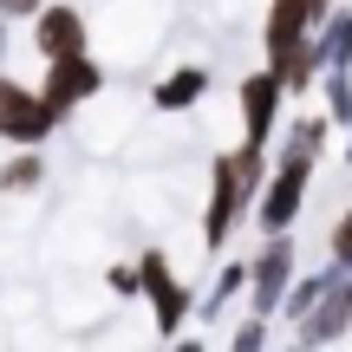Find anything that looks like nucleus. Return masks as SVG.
<instances>
[{
    "mask_svg": "<svg viewBox=\"0 0 352 352\" xmlns=\"http://www.w3.org/2000/svg\"><path fill=\"white\" fill-rule=\"evenodd\" d=\"M267 183V151H254V144H235V151H222L209 164V209H202V248L222 261L228 241H235L241 215H254V196H261Z\"/></svg>",
    "mask_w": 352,
    "mask_h": 352,
    "instance_id": "nucleus-1",
    "label": "nucleus"
},
{
    "mask_svg": "<svg viewBox=\"0 0 352 352\" xmlns=\"http://www.w3.org/2000/svg\"><path fill=\"white\" fill-rule=\"evenodd\" d=\"M314 170H320L314 157H280V151H274V170H267L261 196H254V228H261V235H294V228H300Z\"/></svg>",
    "mask_w": 352,
    "mask_h": 352,
    "instance_id": "nucleus-2",
    "label": "nucleus"
},
{
    "mask_svg": "<svg viewBox=\"0 0 352 352\" xmlns=\"http://www.w3.org/2000/svg\"><path fill=\"white\" fill-rule=\"evenodd\" d=\"M138 287H144V300H151L157 340H176V333L189 327V314H196V300H202V294L170 267L164 248H138Z\"/></svg>",
    "mask_w": 352,
    "mask_h": 352,
    "instance_id": "nucleus-3",
    "label": "nucleus"
},
{
    "mask_svg": "<svg viewBox=\"0 0 352 352\" xmlns=\"http://www.w3.org/2000/svg\"><path fill=\"white\" fill-rule=\"evenodd\" d=\"M294 274H300V228L294 235H261V248L248 254V314L274 320L287 287H294Z\"/></svg>",
    "mask_w": 352,
    "mask_h": 352,
    "instance_id": "nucleus-4",
    "label": "nucleus"
},
{
    "mask_svg": "<svg viewBox=\"0 0 352 352\" xmlns=\"http://www.w3.org/2000/svg\"><path fill=\"white\" fill-rule=\"evenodd\" d=\"M235 111H241V144L274 151V131H280V118H287V85H280L267 65H254L235 85Z\"/></svg>",
    "mask_w": 352,
    "mask_h": 352,
    "instance_id": "nucleus-5",
    "label": "nucleus"
},
{
    "mask_svg": "<svg viewBox=\"0 0 352 352\" xmlns=\"http://www.w3.org/2000/svg\"><path fill=\"white\" fill-rule=\"evenodd\" d=\"M104 78H111V72H104L91 52H65V59H46V72H39V98H46L52 111L72 118V111H85V104L104 91Z\"/></svg>",
    "mask_w": 352,
    "mask_h": 352,
    "instance_id": "nucleus-6",
    "label": "nucleus"
},
{
    "mask_svg": "<svg viewBox=\"0 0 352 352\" xmlns=\"http://www.w3.org/2000/svg\"><path fill=\"white\" fill-rule=\"evenodd\" d=\"M333 7H340V0H267V20H261V52H267V65H280L300 39H314V26L327 20Z\"/></svg>",
    "mask_w": 352,
    "mask_h": 352,
    "instance_id": "nucleus-7",
    "label": "nucleus"
},
{
    "mask_svg": "<svg viewBox=\"0 0 352 352\" xmlns=\"http://www.w3.org/2000/svg\"><path fill=\"white\" fill-rule=\"evenodd\" d=\"M26 33H33V52H39V59L91 52V20H85V7H72V0H46V7L26 20Z\"/></svg>",
    "mask_w": 352,
    "mask_h": 352,
    "instance_id": "nucleus-8",
    "label": "nucleus"
},
{
    "mask_svg": "<svg viewBox=\"0 0 352 352\" xmlns=\"http://www.w3.org/2000/svg\"><path fill=\"white\" fill-rule=\"evenodd\" d=\"M59 131H65V111H52L33 85H26L20 98L0 111V144H7V151H46Z\"/></svg>",
    "mask_w": 352,
    "mask_h": 352,
    "instance_id": "nucleus-9",
    "label": "nucleus"
},
{
    "mask_svg": "<svg viewBox=\"0 0 352 352\" xmlns=\"http://www.w3.org/2000/svg\"><path fill=\"white\" fill-rule=\"evenodd\" d=\"M346 333H352V274L333 280V294H327V300H320L314 314L300 320V327H294V340H300V346H314V352H327V346H340Z\"/></svg>",
    "mask_w": 352,
    "mask_h": 352,
    "instance_id": "nucleus-10",
    "label": "nucleus"
},
{
    "mask_svg": "<svg viewBox=\"0 0 352 352\" xmlns=\"http://www.w3.org/2000/svg\"><path fill=\"white\" fill-rule=\"evenodd\" d=\"M209 85H215L209 65H170V72L151 85V111L157 118H183V111H196V104L209 98Z\"/></svg>",
    "mask_w": 352,
    "mask_h": 352,
    "instance_id": "nucleus-11",
    "label": "nucleus"
},
{
    "mask_svg": "<svg viewBox=\"0 0 352 352\" xmlns=\"http://www.w3.org/2000/svg\"><path fill=\"white\" fill-rule=\"evenodd\" d=\"M340 274H346V267H333V261H327V267H314V274H294V287H287V300H280L274 327H300V320L333 294V280H340Z\"/></svg>",
    "mask_w": 352,
    "mask_h": 352,
    "instance_id": "nucleus-12",
    "label": "nucleus"
},
{
    "mask_svg": "<svg viewBox=\"0 0 352 352\" xmlns=\"http://www.w3.org/2000/svg\"><path fill=\"white\" fill-rule=\"evenodd\" d=\"M235 300H248V254H222V267H215L209 294L196 300V314H202V320H222Z\"/></svg>",
    "mask_w": 352,
    "mask_h": 352,
    "instance_id": "nucleus-13",
    "label": "nucleus"
},
{
    "mask_svg": "<svg viewBox=\"0 0 352 352\" xmlns=\"http://www.w3.org/2000/svg\"><path fill=\"white\" fill-rule=\"evenodd\" d=\"M327 138H333V124H327V111L320 118H280V131H274V151L280 157H327Z\"/></svg>",
    "mask_w": 352,
    "mask_h": 352,
    "instance_id": "nucleus-14",
    "label": "nucleus"
},
{
    "mask_svg": "<svg viewBox=\"0 0 352 352\" xmlns=\"http://www.w3.org/2000/svg\"><path fill=\"white\" fill-rule=\"evenodd\" d=\"M46 183V151H7L0 164V196H33Z\"/></svg>",
    "mask_w": 352,
    "mask_h": 352,
    "instance_id": "nucleus-15",
    "label": "nucleus"
},
{
    "mask_svg": "<svg viewBox=\"0 0 352 352\" xmlns=\"http://www.w3.org/2000/svg\"><path fill=\"white\" fill-rule=\"evenodd\" d=\"M314 46L327 65H352V7H333L327 20L314 26Z\"/></svg>",
    "mask_w": 352,
    "mask_h": 352,
    "instance_id": "nucleus-16",
    "label": "nucleus"
},
{
    "mask_svg": "<svg viewBox=\"0 0 352 352\" xmlns=\"http://www.w3.org/2000/svg\"><path fill=\"white\" fill-rule=\"evenodd\" d=\"M320 98H327V124L346 131L352 124V65H327L320 72Z\"/></svg>",
    "mask_w": 352,
    "mask_h": 352,
    "instance_id": "nucleus-17",
    "label": "nucleus"
},
{
    "mask_svg": "<svg viewBox=\"0 0 352 352\" xmlns=\"http://www.w3.org/2000/svg\"><path fill=\"white\" fill-rule=\"evenodd\" d=\"M267 340H274V320H254V314H248L235 333H228L222 352H267Z\"/></svg>",
    "mask_w": 352,
    "mask_h": 352,
    "instance_id": "nucleus-18",
    "label": "nucleus"
},
{
    "mask_svg": "<svg viewBox=\"0 0 352 352\" xmlns=\"http://www.w3.org/2000/svg\"><path fill=\"white\" fill-rule=\"evenodd\" d=\"M327 261L352 274V209H340V215H333V228H327Z\"/></svg>",
    "mask_w": 352,
    "mask_h": 352,
    "instance_id": "nucleus-19",
    "label": "nucleus"
},
{
    "mask_svg": "<svg viewBox=\"0 0 352 352\" xmlns=\"http://www.w3.org/2000/svg\"><path fill=\"white\" fill-rule=\"evenodd\" d=\"M104 287H111L118 300H144V287H138V261H111V267H104Z\"/></svg>",
    "mask_w": 352,
    "mask_h": 352,
    "instance_id": "nucleus-20",
    "label": "nucleus"
},
{
    "mask_svg": "<svg viewBox=\"0 0 352 352\" xmlns=\"http://www.w3.org/2000/svg\"><path fill=\"white\" fill-rule=\"evenodd\" d=\"M39 7H46V0H0V20H7V26H26Z\"/></svg>",
    "mask_w": 352,
    "mask_h": 352,
    "instance_id": "nucleus-21",
    "label": "nucleus"
},
{
    "mask_svg": "<svg viewBox=\"0 0 352 352\" xmlns=\"http://www.w3.org/2000/svg\"><path fill=\"white\" fill-rule=\"evenodd\" d=\"M20 91H26V85H20V78H13V72H7V65H0V111H7V104H13V98H20Z\"/></svg>",
    "mask_w": 352,
    "mask_h": 352,
    "instance_id": "nucleus-22",
    "label": "nucleus"
},
{
    "mask_svg": "<svg viewBox=\"0 0 352 352\" xmlns=\"http://www.w3.org/2000/svg\"><path fill=\"white\" fill-rule=\"evenodd\" d=\"M170 352H209V340H202V333H189V340H183V333H176Z\"/></svg>",
    "mask_w": 352,
    "mask_h": 352,
    "instance_id": "nucleus-23",
    "label": "nucleus"
},
{
    "mask_svg": "<svg viewBox=\"0 0 352 352\" xmlns=\"http://www.w3.org/2000/svg\"><path fill=\"white\" fill-rule=\"evenodd\" d=\"M0 65H7V20H0Z\"/></svg>",
    "mask_w": 352,
    "mask_h": 352,
    "instance_id": "nucleus-24",
    "label": "nucleus"
},
{
    "mask_svg": "<svg viewBox=\"0 0 352 352\" xmlns=\"http://www.w3.org/2000/svg\"><path fill=\"white\" fill-rule=\"evenodd\" d=\"M280 352H314V346H300V340H287V346H280Z\"/></svg>",
    "mask_w": 352,
    "mask_h": 352,
    "instance_id": "nucleus-25",
    "label": "nucleus"
},
{
    "mask_svg": "<svg viewBox=\"0 0 352 352\" xmlns=\"http://www.w3.org/2000/svg\"><path fill=\"white\" fill-rule=\"evenodd\" d=\"M346 157H352V124H346Z\"/></svg>",
    "mask_w": 352,
    "mask_h": 352,
    "instance_id": "nucleus-26",
    "label": "nucleus"
}]
</instances>
